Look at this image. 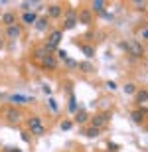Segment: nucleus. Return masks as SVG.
<instances>
[{
  "label": "nucleus",
  "mask_w": 148,
  "mask_h": 152,
  "mask_svg": "<svg viewBox=\"0 0 148 152\" xmlns=\"http://www.w3.org/2000/svg\"><path fill=\"white\" fill-rule=\"evenodd\" d=\"M2 45H4V42H2V39H0V48H2Z\"/></svg>",
  "instance_id": "obj_37"
},
{
  "label": "nucleus",
  "mask_w": 148,
  "mask_h": 152,
  "mask_svg": "<svg viewBox=\"0 0 148 152\" xmlns=\"http://www.w3.org/2000/svg\"><path fill=\"white\" fill-rule=\"evenodd\" d=\"M42 91H44L46 95H51V87H50L47 83H44V85H42Z\"/></svg>",
  "instance_id": "obj_29"
},
{
  "label": "nucleus",
  "mask_w": 148,
  "mask_h": 152,
  "mask_svg": "<svg viewBox=\"0 0 148 152\" xmlns=\"http://www.w3.org/2000/svg\"><path fill=\"white\" fill-rule=\"evenodd\" d=\"M99 132H101L99 129H93V126H89V129H87L85 132H83V134H85V136H89V138H97V136H99Z\"/></svg>",
  "instance_id": "obj_22"
},
{
  "label": "nucleus",
  "mask_w": 148,
  "mask_h": 152,
  "mask_svg": "<svg viewBox=\"0 0 148 152\" xmlns=\"http://www.w3.org/2000/svg\"><path fill=\"white\" fill-rule=\"evenodd\" d=\"M93 12L103 14V12H105V2H103V0H95V2H91V14H93Z\"/></svg>",
  "instance_id": "obj_17"
},
{
  "label": "nucleus",
  "mask_w": 148,
  "mask_h": 152,
  "mask_svg": "<svg viewBox=\"0 0 148 152\" xmlns=\"http://www.w3.org/2000/svg\"><path fill=\"white\" fill-rule=\"evenodd\" d=\"M134 103L138 107H142V103H148V91L146 89H136L134 93Z\"/></svg>",
  "instance_id": "obj_9"
},
{
  "label": "nucleus",
  "mask_w": 148,
  "mask_h": 152,
  "mask_svg": "<svg viewBox=\"0 0 148 152\" xmlns=\"http://www.w3.org/2000/svg\"><path fill=\"white\" fill-rule=\"evenodd\" d=\"M101 16H103V18H107V20H113V14H109V12H103Z\"/></svg>",
  "instance_id": "obj_35"
},
{
  "label": "nucleus",
  "mask_w": 148,
  "mask_h": 152,
  "mask_svg": "<svg viewBox=\"0 0 148 152\" xmlns=\"http://www.w3.org/2000/svg\"><path fill=\"white\" fill-rule=\"evenodd\" d=\"M119 150V144H114V142H109V152H117Z\"/></svg>",
  "instance_id": "obj_31"
},
{
  "label": "nucleus",
  "mask_w": 148,
  "mask_h": 152,
  "mask_svg": "<svg viewBox=\"0 0 148 152\" xmlns=\"http://www.w3.org/2000/svg\"><path fill=\"white\" fill-rule=\"evenodd\" d=\"M79 109H77V99H75V95H71V99H69V113H77Z\"/></svg>",
  "instance_id": "obj_24"
},
{
  "label": "nucleus",
  "mask_w": 148,
  "mask_h": 152,
  "mask_svg": "<svg viewBox=\"0 0 148 152\" xmlns=\"http://www.w3.org/2000/svg\"><path fill=\"white\" fill-rule=\"evenodd\" d=\"M20 118H22V115H20V111H18V109H8V111H6V121H8V123H20Z\"/></svg>",
  "instance_id": "obj_8"
},
{
  "label": "nucleus",
  "mask_w": 148,
  "mask_h": 152,
  "mask_svg": "<svg viewBox=\"0 0 148 152\" xmlns=\"http://www.w3.org/2000/svg\"><path fill=\"white\" fill-rule=\"evenodd\" d=\"M42 65H44V67H47V69H55V67H57V59H55V56L47 53V56L42 59Z\"/></svg>",
  "instance_id": "obj_11"
},
{
  "label": "nucleus",
  "mask_w": 148,
  "mask_h": 152,
  "mask_svg": "<svg viewBox=\"0 0 148 152\" xmlns=\"http://www.w3.org/2000/svg\"><path fill=\"white\" fill-rule=\"evenodd\" d=\"M126 51L132 56V59H138V57H142V44L138 42V39H131V42H126Z\"/></svg>",
  "instance_id": "obj_3"
},
{
  "label": "nucleus",
  "mask_w": 148,
  "mask_h": 152,
  "mask_svg": "<svg viewBox=\"0 0 148 152\" xmlns=\"http://www.w3.org/2000/svg\"><path fill=\"white\" fill-rule=\"evenodd\" d=\"M61 38H63V32H61V30H53V32H51L50 38H47V42L44 44V48H46L47 53H50V51H57V45H59Z\"/></svg>",
  "instance_id": "obj_1"
},
{
  "label": "nucleus",
  "mask_w": 148,
  "mask_h": 152,
  "mask_svg": "<svg viewBox=\"0 0 148 152\" xmlns=\"http://www.w3.org/2000/svg\"><path fill=\"white\" fill-rule=\"evenodd\" d=\"M77 67H79V71H83V73H93V71H95V65H93L91 61H81V63H77Z\"/></svg>",
  "instance_id": "obj_16"
},
{
  "label": "nucleus",
  "mask_w": 148,
  "mask_h": 152,
  "mask_svg": "<svg viewBox=\"0 0 148 152\" xmlns=\"http://www.w3.org/2000/svg\"><path fill=\"white\" fill-rule=\"evenodd\" d=\"M81 51H83V56H85L87 59H91V57L95 56V48H93V45H81Z\"/></svg>",
  "instance_id": "obj_20"
},
{
  "label": "nucleus",
  "mask_w": 148,
  "mask_h": 152,
  "mask_svg": "<svg viewBox=\"0 0 148 152\" xmlns=\"http://www.w3.org/2000/svg\"><path fill=\"white\" fill-rule=\"evenodd\" d=\"M148 115V111L144 107H138V109H134L131 113V118H132V123H136V124H142L144 123V117Z\"/></svg>",
  "instance_id": "obj_6"
},
{
  "label": "nucleus",
  "mask_w": 148,
  "mask_h": 152,
  "mask_svg": "<svg viewBox=\"0 0 148 152\" xmlns=\"http://www.w3.org/2000/svg\"><path fill=\"white\" fill-rule=\"evenodd\" d=\"M47 103H50V109H51V111H57V103L53 101V99H50Z\"/></svg>",
  "instance_id": "obj_33"
},
{
  "label": "nucleus",
  "mask_w": 148,
  "mask_h": 152,
  "mask_svg": "<svg viewBox=\"0 0 148 152\" xmlns=\"http://www.w3.org/2000/svg\"><path fill=\"white\" fill-rule=\"evenodd\" d=\"M36 20H38V14H36L34 10L32 12H24L22 14V22L24 24H30V26H32V24H36Z\"/></svg>",
  "instance_id": "obj_13"
},
{
  "label": "nucleus",
  "mask_w": 148,
  "mask_h": 152,
  "mask_svg": "<svg viewBox=\"0 0 148 152\" xmlns=\"http://www.w3.org/2000/svg\"><path fill=\"white\" fill-rule=\"evenodd\" d=\"M109 118H111V113H99V115H95V117L91 118V126L93 129H105L107 126V123H109Z\"/></svg>",
  "instance_id": "obj_4"
},
{
  "label": "nucleus",
  "mask_w": 148,
  "mask_h": 152,
  "mask_svg": "<svg viewBox=\"0 0 148 152\" xmlns=\"http://www.w3.org/2000/svg\"><path fill=\"white\" fill-rule=\"evenodd\" d=\"M28 130L36 136H44L46 134V126L42 124V118L40 117H30L28 118Z\"/></svg>",
  "instance_id": "obj_2"
},
{
  "label": "nucleus",
  "mask_w": 148,
  "mask_h": 152,
  "mask_svg": "<svg viewBox=\"0 0 148 152\" xmlns=\"http://www.w3.org/2000/svg\"><path fill=\"white\" fill-rule=\"evenodd\" d=\"M4 152H22V150H20L18 146H6V148H4Z\"/></svg>",
  "instance_id": "obj_32"
},
{
  "label": "nucleus",
  "mask_w": 148,
  "mask_h": 152,
  "mask_svg": "<svg viewBox=\"0 0 148 152\" xmlns=\"http://www.w3.org/2000/svg\"><path fill=\"white\" fill-rule=\"evenodd\" d=\"M6 36L10 39H18L20 36H22V26L20 24H14V26H10V28H6Z\"/></svg>",
  "instance_id": "obj_7"
},
{
  "label": "nucleus",
  "mask_w": 148,
  "mask_h": 152,
  "mask_svg": "<svg viewBox=\"0 0 148 152\" xmlns=\"http://www.w3.org/2000/svg\"><path fill=\"white\" fill-rule=\"evenodd\" d=\"M34 26H36V30H38V32H44V30H47V18H38Z\"/></svg>",
  "instance_id": "obj_19"
},
{
  "label": "nucleus",
  "mask_w": 148,
  "mask_h": 152,
  "mask_svg": "<svg viewBox=\"0 0 148 152\" xmlns=\"http://www.w3.org/2000/svg\"><path fill=\"white\" fill-rule=\"evenodd\" d=\"M47 14H50L51 18H59L63 14V8L59 4H50L47 6Z\"/></svg>",
  "instance_id": "obj_12"
},
{
  "label": "nucleus",
  "mask_w": 148,
  "mask_h": 152,
  "mask_svg": "<svg viewBox=\"0 0 148 152\" xmlns=\"http://www.w3.org/2000/svg\"><path fill=\"white\" fill-rule=\"evenodd\" d=\"M136 10H146V2H134Z\"/></svg>",
  "instance_id": "obj_30"
},
{
  "label": "nucleus",
  "mask_w": 148,
  "mask_h": 152,
  "mask_svg": "<svg viewBox=\"0 0 148 152\" xmlns=\"http://www.w3.org/2000/svg\"><path fill=\"white\" fill-rule=\"evenodd\" d=\"M142 38H144V39H148V30H144V32H142Z\"/></svg>",
  "instance_id": "obj_36"
},
{
  "label": "nucleus",
  "mask_w": 148,
  "mask_h": 152,
  "mask_svg": "<svg viewBox=\"0 0 148 152\" xmlns=\"http://www.w3.org/2000/svg\"><path fill=\"white\" fill-rule=\"evenodd\" d=\"M46 56H47V51H46V48H44V45H42V48H38V50H36V53H34V57H36V59H40V61Z\"/></svg>",
  "instance_id": "obj_23"
},
{
  "label": "nucleus",
  "mask_w": 148,
  "mask_h": 152,
  "mask_svg": "<svg viewBox=\"0 0 148 152\" xmlns=\"http://www.w3.org/2000/svg\"><path fill=\"white\" fill-rule=\"evenodd\" d=\"M71 126H73L71 121H63V123H61V130H71Z\"/></svg>",
  "instance_id": "obj_27"
},
{
  "label": "nucleus",
  "mask_w": 148,
  "mask_h": 152,
  "mask_svg": "<svg viewBox=\"0 0 148 152\" xmlns=\"http://www.w3.org/2000/svg\"><path fill=\"white\" fill-rule=\"evenodd\" d=\"M105 87H107L109 91H117V89H119V87H117V83H114V81H107V83H105Z\"/></svg>",
  "instance_id": "obj_26"
},
{
  "label": "nucleus",
  "mask_w": 148,
  "mask_h": 152,
  "mask_svg": "<svg viewBox=\"0 0 148 152\" xmlns=\"http://www.w3.org/2000/svg\"><path fill=\"white\" fill-rule=\"evenodd\" d=\"M77 63L79 61H73V59H69V57L65 59V65H67V67H77Z\"/></svg>",
  "instance_id": "obj_28"
},
{
  "label": "nucleus",
  "mask_w": 148,
  "mask_h": 152,
  "mask_svg": "<svg viewBox=\"0 0 148 152\" xmlns=\"http://www.w3.org/2000/svg\"><path fill=\"white\" fill-rule=\"evenodd\" d=\"M87 121H89V115H87L85 109H81V111H77V113H75V123L83 124V123H87Z\"/></svg>",
  "instance_id": "obj_18"
},
{
  "label": "nucleus",
  "mask_w": 148,
  "mask_h": 152,
  "mask_svg": "<svg viewBox=\"0 0 148 152\" xmlns=\"http://www.w3.org/2000/svg\"><path fill=\"white\" fill-rule=\"evenodd\" d=\"M77 22H81V24H91L93 22L91 10H81V12H77Z\"/></svg>",
  "instance_id": "obj_10"
},
{
  "label": "nucleus",
  "mask_w": 148,
  "mask_h": 152,
  "mask_svg": "<svg viewBox=\"0 0 148 152\" xmlns=\"http://www.w3.org/2000/svg\"><path fill=\"white\" fill-rule=\"evenodd\" d=\"M122 91H125L126 95H134V93H136V85H134V83H125Z\"/></svg>",
  "instance_id": "obj_21"
},
{
  "label": "nucleus",
  "mask_w": 148,
  "mask_h": 152,
  "mask_svg": "<svg viewBox=\"0 0 148 152\" xmlns=\"http://www.w3.org/2000/svg\"><path fill=\"white\" fill-rule=\"evenodd\" d=\"M55 56L59 57V59H63V61H65V59H67V51H65V50H57Z\"/></svg>",
  "instance_id": "obj_25"
},
{
  "label": "nucleus",
  "mask_w": 148,
  "mask_h": 152,
  "mask_svg": "<svg viewBox=\"0 0 148 152\" xmlns=\"http://www.w3.org/2000/svg\"><path fill=\"white\" fill-rule=\"evenodd\" d=\"M22 140L24 142H30V132H22Z\"/></svg>",
  "instance_id": "obj_34"
},
{
  "label": "nucleus",
  "mask_w": 148,
  "mask_h": 152,
  "mask_svg": "<svg viewBox=\"0 0 148 152\" xmlns=\"http://www.w3.org/2000/svg\"><path fill=\"white\" fill-rule=\"evenodd\" d=\"M2 24H4L6 28H10L16 24V14H12V12H6L4 16H2Z\"/></svg>",
  "instance_id": "obj_14"
},
{
  "label": "nucleus",
  "mask_w": 148,
  "mask_h": 152,
  "mask_svg": "<svg viewBox=\"0 0 148 152\" xmlns=\"http://www.w3.org/2000/svg\"><path fill=\"white\" fill-rule=\"evenodd\" d=\"M10 101L12 103H16V105H26V103H30L32 101V99H30V97H26V95H10Z\"/></svg>",
  "instance_id": "obj_15"
},
{
  "label": "nucleus",
  "mask_w": 148,
  "mask_h": 152,
  "mask_svg": "<svg viewBox=\"0 0 148 152\" xmlns=\"http://www.w3.org/2000/svg\"><path fill=\"white\" fill-rule=\"evenodd\" d=\"M77 12L75 10H67L65 12V22H63V30H73L77 26Z\"/></svg>",
  "instance_id": "obj_5"
}]
</instances>
